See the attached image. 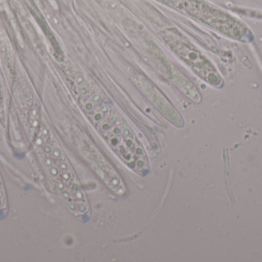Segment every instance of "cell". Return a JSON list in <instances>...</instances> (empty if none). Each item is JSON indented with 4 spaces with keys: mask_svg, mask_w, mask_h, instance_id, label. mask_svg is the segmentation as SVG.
<instances>
[{
    "mask_svg": "<svg viewBox=\"0 0 262 262\" xmlns=\"http://www.w3.org/2000/svg\"><path fill=\"white\" fill-rule=\"evenodd\" d=\"M162 69V70L166 72L168 78L173 83L174 86L178 88L188 98L195 103H200L201 101L200 92L195 89L190 80L181 71L179 70L178 68L173 65L169 64V62L166 60Z\"/></svg>",
    "mask_w": 262,
    "mask_h": 262,
    "instance_id": "4",
    "label": "cell"
},
{
    "mask_svg": "<svg viewBox=\"0 0 262 262\" xmlns=\"http://www.w3.org/2000/svg\"><path fill=\"white\" fill-rule=\"evenodd\" d=\"M165 43L171 49L203 79L211 84H217L219 77L210 63L192 44L174 31H167L163 34Z\"/></svg>",
    "mask_w": 262,
    "mask_h": 262,
    "instance_id": "1",
    "label": "cell"
},
{
    "mask_svg": "<svg viewBox=\"0 0 262 262\" xmlns=\"http://www.w3.org/2000/svg\"><path fill=\"white\" fill-rule=\"evenodd\" d=\"M135 81L137 86L143 91L145 95H147L152 104L168 120L178 127L183 126L181 115L157 87L142 75H135Z\"/></svg>",
    "mask_w": 262,
    "mask_h": 262,
    "instance_id": "3",
    "label": "cell"
},
{
    "mask_svg": "<svg viewBox=\"0 0 262 262\" xmlns=\"http://www.w3.org/2000/svg\"><path fill=\"white\" fill-rule=\"evenodd\" d=\"M81 154L85 161L98 174V176L118 195H123L126 192V189L119 175L115 172L107 160L100 154L95 148L90 146L81 148Z\"/></svg>",
    "mask_w": 262,
    "mask_h": 262,
    "instance_id": "2",
    "label": "cell"
}]
</instances>
